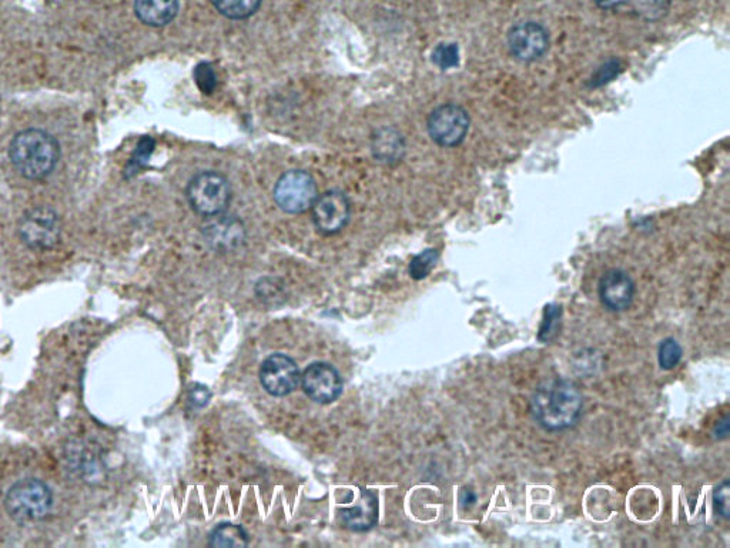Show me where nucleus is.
<instances>
[{"label":"nucleus","instance_id":"obj_1","mask_svg":"<svg viewBox=\"0 0 730 548\" xmlns=\"http://www.w3.org/2000/svg\"><path fill=\"white\" fill-rule=\"evenodd\" d=\"M584 409V397L574 382L548 379L532 393L529 410L538 426L552 433L577 426Z\"/></svg>","mask_w":730,"mask_h":548},{"label":"nucleus","instance_id":"obj_2","mask_svg":"<svg viewBox=\"0 0 730 548\" xmlns=\"http://www.w3.org/2000/svg\"><path fill=\"white\" fill-rule=\"evenodd\" d=\"M9 159L16 172L25 179H46L58 166L59 142L46 130H22L10 142Z\"/></svg>","mask_w":730,"mask_h":548},{"label":"nucleus","instance_id":"obj_3","mask_svg":"<svg viewBox=\"0 0 730 548\" xmlns=\"http://www.w3.org/2000/svg\"><path fill=\"white\" fill-rule=\"evenodd\" d=\"M5 509L10 519L22 526L39 523L53 509L52 490L42 480H19L6 493Z\"/></svg>","mask_w":730,"mask_h":548},{"label":"nucleus","instance_id":"obj_4","mask_svg":"<svg viewBox=\"0 0 730 548\" xmlns=\"http://www.w3.org/2000/svg\"><path fill=\"white\" fill-rule=\"evenodd\" d=\"M187 200L197 215L213 217L223 215L231 202L229 180L220 173L206 170L190 180L186 190Z\"/></svg>","mask_w":730,"mask_h":548},{"label":"nucleus","instance_id":"obj_5","mask_svg":"<svg viewBox=\"0 0 730 548\" xmlns=\"http://www.w3.org/2000/svg\"><path fill=\"white\" fill-rule=\"evenodd\" d=\"M471 128L470 113L457 103L437 106L427 119V130L435 145L452 149L462 145Z\"/></svg>","mask_w":730,"mask_h":548},{"label":"nucleus","instance_id":"obj_6","mask_svg":"<svg viewBox=\"0 0 730 548\" xmlns=\"http://www.w3.org/2000/svg\"><path fill=\"white\" fill-rule=\"evenodd\" d=\"M19 236L29 249L40 252L53 249L62 237V222L58 213L50 207H33L20 219Z\"/></svg>","mask_w":730,"mask_h":548},{"label":"nucleus","instance_id":"obj_7","mask_svg":"<svg viewBox=\"0 0 730 548\" xmlns=\"http://www.w3.org/2000/svg\"><path fill=\"white\" fill-rule=\"evenodd\" d=\"M317 197L316 180L304 170L284 173L274 187V202L290 215L307 212L313 207Z\"/></svg>","mask_w":730,"mask_h":548},{"label":"nucleus","instance_id":"obj_8","mask_svg":"<svg viewBox=\"0 0 730 548\" xmlns=\"http://www.w3.org/2000/svg\"><path fill=\"white\" fill-rule=\"evenodd\" d=\"M549 45L548 29L535 20L515 23L507 33L510 55L521 63L538 62L547 55Z\"/></svg>","mask_w":730,"mask_h":548},{"label":"nucleus","instance_id":"obj_9","mask_svg":"<svg viewBox=\"0 0 730 548\" xmlns=\"http://www.w3.org/2000/svg\"><path fill=\"white\" fill-rule=\"evenodd\" d=\"M259 377L261 386L271 396L286 397L297 389L301 374L291 357L274 353L261 364Z\"/></svg>","mask_w":730,"mask_h":548},{"label":"nucleus","instance_id":"obj_10","mask_svg":"<svg viewBox=\"0 0 730 548\" xmlns=\"http://www.w3.org/2000/svg\"><path fill=\"white\" fill-rule=\"evenodd\" d=\"M304 393L318 404H331L343 393V379L331 364L316 362L310 364L301 376Z\"/></svg>","mask_w":730,"mask_h":548},{"label":"nucleus","instance_id":"obj_11","mask_svg":"<svg viewBox=\"0 0 730 548\" xmlns=\"http://www.w3.org/2000/svg\"><path fill=\"white\" fill-rule=\"evenodd\" d=\"M311 209L314 225L326 236L341 232L350 220V202L340 190H328L324 195H318Z\"/></svg>","mask_w":730,"mask_h":548},{"label":"nucleus","instance_id":"obj_12","mask_svg":"<svg viewBox=\"0 0 730 548\" xmlns=\"http://www.w3.org/2000/svg\"><path fill=\"white\" fill-rule=\"evenodd\" d=\"M635 293L634 279L625 270H608L599 280V300L608 312L621 313L628 310L634 303Z\"/></svg>","mask_w":730,"mask_h":548},{"label":"nucleus","instance_id":"obj_13","mask_svg":"<svg viewBox=\"0 0 730 548\" xmlns=\"http://www.w3.org/2000/svg\"><path fill=\"white\" fill-rule=\"evenodd\" d=\"M203 233L206 242L220 252L237 249L246 239L243 223L236 217L226 216L224 213L210 217V222L204 226Z\"/></svg>","mask_w":730,"mask_h":548},{"label":"nucleus","instance_id":"obj_14","mask_svg":"<svg viewBox=\"0 0 730 548\" xmlns=\"http://www.w3.org/2000/svg\"><path fill=\"white\" fill-rule=\"evenodd\" d=\"M338 521L344 529L354 533H365L373 529L378 521L377 496L370 490H358L356 504L338 511Z\"/></svg>","mask_w":730,"mask_h":548},{"label":"nucleus","instance_id":"obj_15","mask_svg":"<svg viewBox=\"0 0 730 548\" xmlns=\"http://www.w3.org/2000/svg\"><path fill=\"white\" fill-rule=\"evenodd\" d=\"M371 150L378 162L395 165L405 156L404 136L394 128H381L371 139Z\"/></svg>","mask_w":730,"mask_h":548},{"label":"nucleus","instance_id":"obj_16","mask_svg":"<svg viewBox=\"0 0 730 548\" xmlns=\"http://www.w3.org/2000/svg\"><path fill=\"white\" fill-rule=\"evenodd\" d=\"M135 13L145 25L162 28L176 18L179 0H135Z\"/></svg>","mask_w":730,"mask_h":548},{"label":"nucleus","instance_id":"obj_17","mask_svg":"<svg viewBox=\"0 0 730 548\" xmlns=\"http://www.w3.org/2000/svg\"><path fill=\"white\" fill-rule=\"evenodd\" d=\"M209 544L212 547H246L249 546V536L246 530L237 524H219L210 534Z\"/></svg>","mask_w":730,"mask_h":548},{"label":"nucleus","instance_id":"obj_18","mask_svg":"<svg viewBox=\"0 0 730 548\" xmlns=\"http://www.w3.org/2000/svg\"><path fill=\"white\" fill-rule=\"evenodd\" d=\"M263 0H212L214 8L231 20L249 19L259 10Z\"/></svg>","mask_w":730,"mask_h":548},{"label":"nucleus","instance_id":"obj_19","mask_svg":"<svg viewBox=\"0 0 730 548\" xmlns=\"http://www.w3.org/2000/svg\"><path fill=\"white\" fill-rule=\"evenodd\" d=\"M562 314H564V310L557 303L545 306L544 316H542L541 326L538 330L539 342L548 344L557 339L561 333Z\"/></svg>","mask_w":730,"mask_h":548},{"label":"nucleus","instance_id":"obj_20","mask_svg":"<svg viewBox=\"0 0 730 548\" xmlns=\"http://www.w3.org/2000/svg\"><path fill=\"white\" fill-rule=\"evenodd\" d=\"M672 0H629L628 5L638 18L646 22H658L671 9Z\"/></svg>","mask_w":730,"mask_h":548},{"label":"nucleus","instance_id":"obj_21","mask_svg":"<svg viewBox=\"0 0 730 548\" xmlns=\"http://www.w3.org/2000/svg\"><path fill=\"white\" fill-rule=\"evenodd\" d=\"M431 60L438 69L450 70L460 65V48L457 43L444 42L435 46Z\"/></svg>","mask_w":730,"mask_h":548},{"label":"nucleus","instance_id":"obj_22","mask_svg":"<svg viewBox=\"0 0 730 548\" xmlns=\"http://www.w3.org/2000/svg\"><path fill=\"white\" fill-rule=\"evenodd\" d=\"M438 259H440V253L435 249H427L421 252L420 255L414 257L410 263V276L414 280H423L425 277L430 276L433 272L435 265H437Z\"/></svg>","mask_w":730,"mask_h":548},{"label":"nucleus","instance_id":"obj_23","mask_svg":"<svg viewBox=\"0 0 730 548\" xmlns=\"http://www.w3.org/2000/svg\"><path fill=\"white\" fill-rule=\"evenodd\" d=\"M683 356L681 344L673 337H666L659 344L658 363L662 370H673L681 363Z\"/></svg>","mask_w":730,"mask_h":548},{"label":"nucleus","instance_id":"obj_24","mask_svg":"<svg viewBox=\"0 0 730 548\" xmlns=\"http://www.w3.org/2000/svg\"><path fill=\"white\" fill-rule=\"evenodd\" d=\"M622 72L621 60L611 59L608 62L602 63L598 69L592 73L591 78L588 80V86L592 89L602 88V86L608 85L612 80L618 78L619 73Z\"/></svg>","mask_w":730,"mask_h":548},{"label":"nucleus","instance_id":"obj_25","mask_svg":"<svg viewBox=\"0 0 730 548\" xmlns=\"http://www.w3.org/2000/svg\"><path fill=\"white\" fill-rule=\"evenodd\" d=\"M194 80H196L197 88L202 90L204 95H212L214 90L217 88L216 70H214L212 63L202 62L194 69Z\"/></svg>","mask_w":730,"mask_h":548},{"label":"nucleus","instance_id":"obj_26","mask_svg":"<svg viewBox=\"0 0 730 548\" xmlns=\"http://www.w3.org/2000/svg\"><path fill=\"white\" fill-rule=\"evenodd\" d=\"M154 146H156V143L150 137H145V139L140 140L132 159H130L127 172L136 173L137 170L142 169L146 165L147 160H149V157L152 156Z\"/></svg>","mask_w":730,"mask_h":548},{"label":"nucleus","instance_id":"obj_27","mask_svg":"<svg viewBox=\"0 0 730 548\" xmlns=\"http://www.w3.org/2000/svg\"><path fill=\"white\" fill-rule=\"evenodd\" d=\"M730 484L729 480H723L715 491H713V507H715L716 513L722 517L723 520H729L730 517Z\"/></svg>","mask_w":730,"mask_h":548},{"label":"nucleus","instance_id":"obj_28","mask_svg":"<svg viewBox=\"0 0 730 548\" xmlns=\"http://www.w3.org/2000/svg\"><path fill=\"white\" fill-rule=\"evenodd\" d=\"M187 399H189L190 407L193 409H203L212 400V393L203 384H193L187 393Z\"/></svg>","mask_w":730,"mask_h":548},{"label":"nucleus","instance_id":"obj_29","mask_svg":"<svg viewBox=\"0 0 730 548\" xmlns=\"http://www.w3.org/2000/svg\"><path fill=\"white\" fill-rule=\"evenodd\" d=\"M728 436L729 416H725L722 420H719L718 423H716L715 427H713V437H715L716 440H725L728 439Z\"/></svg>","mask_w":730,"mask_h":548},{"label":"nucleus","instance_id":"obj_30","mask_svg":"<svg viewBox=\"0 0 730 548\" xmlns=\"http://www.w3.org/2000/svg\"><path fill=\"white\" fill-rule=\"evenodd\" d=\"M629 0H594L596 6L602 10H616L628 5Z\"/></svg>","mask_w":730,"mask_h":548},{"label":"nucleus","instance_id":"obj_31","mask_svg":"<svg viewBox=\"0 0 730 548\" xmlns=\"http://www.w3.org/2000/svg\"><path fill=\"white\" fill-rule=\"evenodd\" d=\"M460 501L462 509H471V507L477 503V494H475V491H472L471 489H464L462 490Z\"/></svg>","mask_w":730,"mask_h":548}]
</instances>
